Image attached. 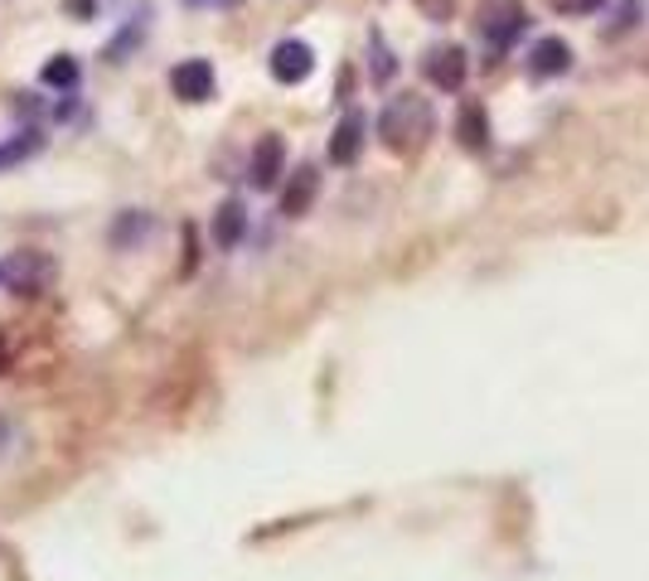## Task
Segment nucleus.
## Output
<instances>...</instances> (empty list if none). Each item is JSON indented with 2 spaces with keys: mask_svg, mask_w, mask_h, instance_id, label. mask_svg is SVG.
I'll return each instance as SVG.
<instances>
[{
  "mask_svg": "<svg viewBox=\"0 0 649 581\" xmlns=\"http://www.w3.org/2000/svg\"><path fill=\"white\" fill-rule=\"evenodd\" d=\"M635 20H640V0H616L611 16L601 20V34H606V39H620V34L635 30Z\"/></svg>",
  "mask_w": 649,
  "mask_h": 581,
  "instance_id": "14",
  "label": "nucleus"
},
{
  "mask_svg": "<svg viewBox=\"0 0 649 581\" xmlns=\"http://www.w3.org/2000/svg\"><path fill=\"white\" fill-rule=\"evenodd\" d=\"M10 368V339H6V329H0V374Z\"/></svg>",
  "mask_w": 649,
  "mask_h": 581,
  "instance_id": "20",
  "label": "nucleus"
},
{
  "mask_svg": "<svg viewBox=\"0 0 649 581\" xmlns=\"http://www.w3.org/2000/svg\"><path fill=\"white\" fill-rule=\"evenodd\" d=\"M606 0H552V10L558 16H591V10H601Z\"/></svg>",
  "mask_w": 649,
  "mask_h": 581,
  "instance_id": "17",
  "label": "nucleus"
},
{
  "mask_svg": "<svg viewBox=\"0 0 649 581\" xmlns=\"http://www.w3.org/2000/svg\"><path fill=\"white\" fill-rule=\"evenodd\" d=\"M6 446H10V431H6V427H0V456H6Z\"/></svg>",
  "mask_w": 649,
  "mask_h": 581,
  "instance_id": "21",
  "label": "nucleus"
},
{
  "mask_svg": "<svg viewBox=\"0 0 649 581\" xmlns=\"http://www.w3.org/2000/svg\"><path fill=\"white\" fill-rule=\"evenodd\" d=\"M456 131H460V145H466V151H485L489 145V122H485L480 102H466V108H460Z\"/></svg>",
  "mask_w": 649,
  "mask_h": 581,
  "instance_id": "12",
  "label": "nucleus"
},
{
  "mask_svg": "<svg viewBox=\"0 0 649 581\" xmlns=\"http://www.w3.org/2000/svg\"><path fill=\"white\" fill-rule=\"evenodd\" d=\"M267 69H272V78H276V83L296 88V83H306V78L315 73V49L306 44V39H282V44L272 49Z\"/></svg>",
  "mask_w": 649,
  "mask_h": 581,
  "instance_id": "5",
  "label": "nucleus"
},
{
  "mask_svg": "<svg viewBox=\"0 0 649 581\" xmlns=\"http://www.w3.org/2000/svg\"><path fill=\"white\" fill-rule=\"evenodd\" d=\"M422 73H427L432 88L442 92H460L466 88V73H470V59L460 44H432L427 59H422Z\"/></svg>",
  "mask_w": 649,
  "mask_h": 581,
  "instance_id": "3",
  "label": "nucleus"
},
{
  "mask_svg": "<svg viewBox=\"0 0 649 581\" xmlns=\"http://www.w3.org/2000/svg\"><path fill=\"white\" fill-rule=\"evenodd\" d=\"M0 282H6V267H0Z\"/></svg>",
  "mask_w": 649,
  "mask_h": 581,
  "instance_id": "22",
  "label": "nucleus"
},
{
  "mask_svg": "<svg viewBox=\"0 0 649 581\" xmlns=\"http://www.w3.org/2000/svg\"><path fill=\"white\" fill-rule=\"evenodd\" d=\"M368 59H374V63H368V69H374V83H388V78L397 73V63H393V49L383 44V34H378V30L368 34Z\"/></svg>",
  "mask_w": 649,
  "mask_h": 581,
  "instance_id": "16",
  "label": "nucleus"
},
{
  "mask_svg": "<svg viewBox=\"0 0 649 581\" xmlns=\"http://www.w3.org/2000/svg\"><path fill=\"white\" fill-rule=\"evenodd\" d=\"M184 6H194V10H223V6H233V0H184Z\"/></svg>",
  "mask_w": 649,
  "mask_h": 581,
  "instance_id": "19",
  "label": "nucleus"
},
{
  "mask_svg": "<svg viewBox=\"0 0 649 581\" xmlns=\"http://www.w3.org/2000/svg\"><path fill=\"white\" fill-rule=\"evenodd\" d=\"M282 175H286V145H282V136H262L253 145V155H247V180H253V190H272Z\"/></svg>",
  "mask_w": 649,
  "mask_h": 581,
  "instance_id": "6",
  "label": "nucleus"
},
{
  "mask_svg": "<svg viewBox=\"0 0 649 581\" xmlns=\"http://www.w3.org/2000/svg\"><path fill=\"white\" fill-rule=\"evenodd\" d=\"M422 10H427L432 20H446V16L456 10V0H422Z\"/></svg>",
  "mask_w": 649,
  "mask_h": 581,
  "instance_id": "18",
  "label": "nucleus"
},
{
  "mask_svg": "<svg viewBox=\"0 0 649 581\" xmlns=\"http://www.w3.org/2000/svg\"><path fill=\"white\" fill-rule=\"evenodd\" d=\"M6 276H10V286H16L20 296H39L44 282H49V262L34 257V253H16L10 257V267H6Z\"/></svg>",
  "mask_w": 649,
  "mask_h": 581,
  "instance_id": "10",
  "label": "nucleus"
},
{
  "mask_svg": "<svg viewBox=\"0 0 649 581\" xmlns=\"http://www.w3.org/2000/svg\"><path fill=\"white\" fill-rule=\"evenodd\" d=\"M572 69V44L558 34H542L534 49H528V73L534 78H562Z\"/></svg>",
  "mask_w": 649,
  "mask_h": 581,
  "instance_id": "8",
  "label": "nucleus"
},
{
  "mask_svg": "<svg viewBox=\"0 0 649 581\" xmlns=\"http://www.w3.org/2000/svg\"><path fill=\"white\" fill-rule=\"evenodd\" d=\"M432 131H436V112L427 98H417V92H397L388 108L378 112V136L393 155L422 151V145L432 141Z\"/></svg>",
  "mask_w": 649,
  "mask_h": 581,
  "instance_id": "1",
  "label": "nucleus"
},
{
  "mask_svg": "<svg viewBox=\"0 0 649 581\" xmlns=\"http://www.w3.org/2000/svg\"><path fill=\"white\" fill-rule=\"evenodd\" d=\"M315 194H321V175H315V165H301L296 175H286V190H282V214L286 218H306Z\"/></svg>",
  "mask_w": 649,
  "mask_h": 581,
  "instance_id": "9",
  "label": "nucleus"
},
{
  "mask_svg": "<svg viewBox=\"0 0 649 581\" xmlns=\"http://www.w3.org/2000/svg\"><path fill=\"white\" fill-rule=\"evenodd\" d=\"M39 83L54 88V92H73V88H78V59H69V54L49 59L44 69H39Z\"/></svg>",
  "mask_w": 649,
  "mask_h": 581,
  "instance_id": "13",
  "label": "nucleus"
},
{
  "mask_svg": "<svg viewBox=\"0 0 649 581\" xmlns=\"http://www.w3.org/2000/svg\"><path fill=\"white\" fill-rule=\"evenodd\" d=\"M243 237H247V208L237 200H223L219 214H214V243L223 247V253H233Z\"/></svg>",
  "mask_w": 649,
  "mask_h": 581,
  "instance_id": "11",
  "label": "nucleus"
},
{
  "mask_svg": "<svg viewBox=\"0 0 649 581\" xmlns=\"http://www.w3.org/2000/svg\"><path fill=\"white\" fill-rule=\"evenodd\" d=\"M34 151H39V136H34V131H20V136L0 141V170H10V165H20V161H30Z\"/></svg>",
  "mask_w": 649,
  "mask_h": 581,
  "instance_id": "15",
  "label": "nucleus"
},
{
  "mask_svg": "<svg viewBox=\"0 0 649 581\" xmlns=\"http://www.w3.org/2000/svg\"><path fill=\"white\" fill-rule=\"evenodd\" d=\"M170 88H175V98L180 102H209L214 98V88H219V73H214V63L209 59H180L175 69H170Z\"/></svg>",
  "mask_w": 649,
  "mask_h": 581,
  "instance_id": "4",
  "label": "nucleus"
},
{
  "mask_svg": "<svg viewBox=\"0 0 649 581\" xmlns=\"http://www.w3.org/2000/svg\"><path fill=\"white\" fill-rule=\"evenodd\" d=\"M364 136H368V116L364 112H344L335 136H329V165H354L359 161Z\"/></svg>",
  "mask_w": 649,
  "mask_h": 581,
  "instance_id": "7",
  "label": "nucleus"
},
{
  "mask_svg": "<svg viewBox=\"0 0 649 581\" xmlns=\"http://www.w3.org/2000/svg\"><path fill=\"white\" fill-rule=\"evenodd\" d=\"M524 24H528L524 0H485V6L475 10V30H480V39L489 44V54H505L514 39L524 34Z\"/></svg>",
  "mask_w": 649,
  "mask_h": 581,
  "instance_id": "2",
  "label": "nucleus"
}]
</instances>
